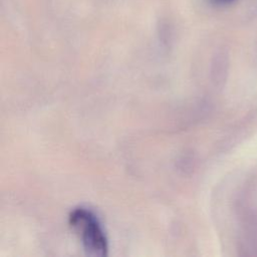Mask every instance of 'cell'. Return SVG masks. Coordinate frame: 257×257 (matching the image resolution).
Segmentation results:
<instances>
[{"mask_svg":"<svg viewBox=\"0 0 257 257\" xmlns=\"http://www.w3.org/2000/svg\"><path fill=\"white\" fill-rule=\"evenodd\" d=\"M69 225L79 235L88 256H105L108 250L107 238L95 215L85 208H75L68 217Z\"/></svg>","mask_w":257,"mask_h":257,"instance_id":"6da1fadb","label":"cell"},{"mask_svg":"<svg viewBox=\"0 0 257 257\" xmlns=\"http://www.w3.org/2000/svg\"><path fill=\"white\" fill-rule=\"evenodd\" d=\"M211 1L215 4H228V3H231L235 0H211Z\"/></svg>","mask_w":257,"mask_h":257,"instance_id":"7a4b0ae2","label":"cell"}]
</instances>
